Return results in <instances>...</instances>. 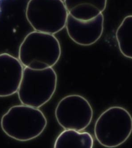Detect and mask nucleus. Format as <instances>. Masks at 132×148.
Masks as SVG:
<instances>
[{"instance_id":"f257e3e1","label":"nucleus","mask_w":132,"mask_h":148,"mask_svg":"<svg viewBox=\"0 0 132 148\" xmlns=\"http://www.w3.org/2000/svg\"><path fill=\"white\" fill-rule=\"evenodd\" d=\"M61 55V46L56 36L36 31L27 34L19 48V59L21 64L34 70L52 67Z\"/></svg>"},{"instance_id":"f03ea898","label":"nucleus","mask_w":132,"mask_h":148,"mask_svg":"<svg viewBox=\"0 0 132 148\" xmlns=\"http://www.w3.org/2000/svg\"><path fill=\"white\" fill-rule=\"evenodd\" d=\"M47 124V118L42 111L24 104L11 107L1 120L4 133L20 141H29L39 136Z\"/></svg>"},{"instance_id":"7ed1b4c3","label":"nucleus","mask_w":132,"mask_h":148,"mask_svg":"<svg viewBox=\"0 0 132 148\" xmlns=\"http://www.w3.org/2000/svg\"><path fill=\"white\" fill-rule=\"evenodd\" d=\"M57 84V75L52 67L34 70L25 67L18 91L24 105L39 108L51 100Z\"/></svg>"},{"instance_id":"20e7f679","label":"nucleus","mask_w":132,"mask_h":148,"mask_svg":"<svg viewBox=\"0 0 132 148\" xmlns=\"http://www.w3.org/2000/svg\"><path fill=\"white\" fill-rule=\"evenodd\" d=\"M132 133V116L122 107L109 108L100 116L95 124L96 138L107 148L120 146L129 138Z\"/></svg>"},{"instance_id":"39448f33","label":"nucleus","mask_w":132,"mask_h":148,"mask_svg":"<svg viewBox=\"0 0 132 148\" xmlns=\"http://www.w3.org/2000/svg\"><path fill=\"white\" fill-rule=\"evenodd\" d=\"M68 15L62 0H30L25 10L34 31L54 35L65 27Z\"/></svg>"},{"instance_id":"423d86ee","label":"nucleus","mask_w":132,"mask_h":148,"mask_svg":"<svg viewBox=\"0 0 132 148\" xmlns=\"http://www.w3.org/2000/svg\"><path fill=\"white\" fill-rule=\"evenodd\" d=\"M93 116V109L89 101L79 95L64 97L55 110L58 123L65 130L82 131L89 125Z\"/></svg>"},{"instance_id":"0eeeda50","label":"nucleus","mask_w":132,"mask_h":148,"mask_svg":"<svg viewBox=\"0 0 132 148\" xmlns=\"http://www.w3.org/2000/svg\"><path fill=\"white\" fill-rule=\"evenodd\" d=\"M104 24L102 13L88 20L77 19L68 14L65 27L68 36L75 43L89 46L95 43L101 38Z\"/></svg>"},{"instance_id":"6e6552de","label":"nucleus","mask_w":132,"mask_h":148,"mask_svg":"<svg viewBox=\"0 0 132 148\" xmlns=\"http://www.w3.org/2000/svg\"><path fill=\"white\" fill-rule=\"evenodd\" d=\"M23 70L19 59L6 53L0 54V97L18 92Z\"/></svg>"},{"instance_id":"1a4fd4ad","label":"nucleus","mask_w":132,"mask_h":148,"mask_svg":"<svg viewBox=\"0 0 132 148\" xmlns=\"http://www.w3.org/2000/svg\"><path fill=\"white\" fill-rule=\"evenodd\" d=\"M94 139L87 132L65 130L60 133L54 142V148H92Z\"/></svg>"},{"instance_id":"9d476101","label":"nucleus","mask_w":132,"mask_h":148,"mask_svg":"<svg viewBox=\"0 0 132 148\" xmlns=\"http://www.w3.org/2000/svg\"><path fill=\"white\" fill-rule=\"evenodd\" d=\"M116 38L120 52L132 59V15L124 18L117 29Z\"/></svg>"},{"instance_id":"9b49d317","label":"nucleus","mask_w":132,"mask_h":148,"mask_svg":"<svg viewBox=\"0 0 132 148\" xmlns=\"http://www.w3.org/2000/svg\"><path fill=\"white\" fill-rule=\"evenodd\" d=\"M102 13L96 6L90 4L77 5L68 11L72 17L77 19L88 20L98 16Z\"/></svg>"},{"instance_id":"f8f14e48","label":"nucleus","mask_w":132,"mask_h":148,"mask_svg":"<svg viewBox=\"0 0 132 148\" xmlns=\"http://www.w3.org/2000/svg\"><path fill=\"white\" fill-rule=\"evenodd\" d=\"M63 1L68 12L77 5L90 4L103 12L106 9L107 3V0H64Z\"/></svg>"},{"instance_id":"ddd939ff","label":"nucleus","mask_w":132,"mask_h":148,"mask_svg":"<svg viewBox=\"0 0 132 148\" xmlns=\"http://www.w3.org/2000/svg\"><path fill=\"white\" fill-rule=\"evenodd\" d=\"M1 1H2V0H0V3H1Z\"/></svg>"}]
</instances>
